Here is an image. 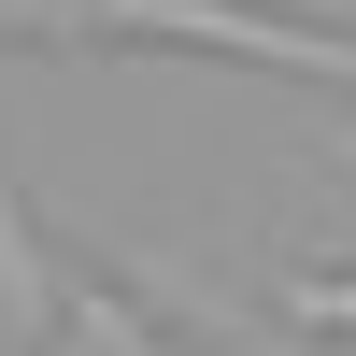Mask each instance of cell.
<instances>
[{"mask_svg": "<svg viewBox=\"0 0 356 356\" xmlns=\"http://www.w3.org/2000/svg\"><path fill=\"white\" fill-rule=\"evenodd\" d=\"M214 43V57H257V72H314V86H356V29H285L271 0H86V15H43V43Z\"/></svg>", "mask_w": 356, "mask_h": 356, "instance_id": "6da1fadb", "label": "cell"}, {"mask_svg": "<svg viewBox=\"0 0 356 356\" xmlns=\"http://www.w3.org/2000/svg\"><path fill=\"white\" fill-rule=\"evenodd\" d=\"M0 328H15V342H57V257L15 228V171H0Z\"/></svg>", "mask_w": 356, "mask_h": 356, "instance_id": "7a4b0ae2", "label": "cell"}, {"mask_svg": "<svg viewBox=\"0 0 356 356\" xmlns=\"http://www.w3.org/2000/svg\"><path fill=\"white\" fill-rule=\"evenodd\" d=\"M285 328H314V342H356V285H342V271H300V285H285Z\"/></svg>", "mask_w": 356, "mask_h": 356, "instance_id": "3957f363", "label": "cell"}]
</instances>
